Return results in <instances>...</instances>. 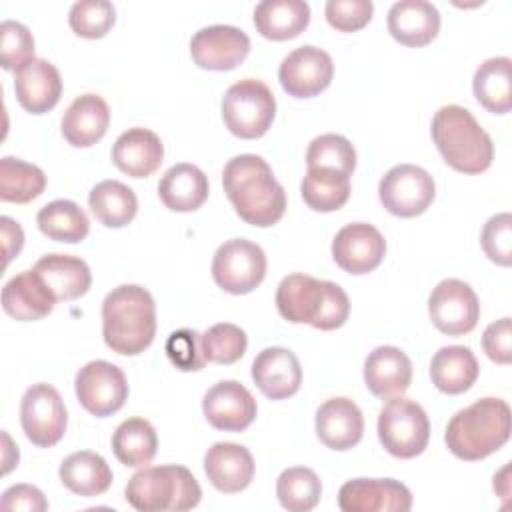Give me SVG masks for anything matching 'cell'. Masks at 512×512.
Here are the masks:
<instances>
[{
  "label": "cell",
  "mask_w": 512,
  "mask_h": 512,
  "mask_svg": "<svg viewBox=\"0 0 512 512\" xmlns=\"http://www.w3.org/2000/svg\"><path fill=\"white\" fill-rule=\"evenodd\" d=\"M44 188L46 176L36 164L12 156L0 160V198L4 202L26 204L38 198Z\"/></svg>",
  "instance_id": "74e56055"
},
{
  "label": "cell",
  "mask_w": 512,
  "mask_h": 512,
  "mask_svg": "<svg viewBox=\"0 0 512 512\" xmlns=\"http://www.w3.org/2000/svg\"><path fill=\"white\" fill-rule=\"evenodd\" d=\"M252 380L270 400H284L298 392L302 384V368L294 352L270 346L254 358Z\"/></svg>",
  "instance_id": "ffe728a7"
},
{
  "label": "cell",
  "mask_w": 512,
  "mask_h": 512,
  "mask_svg": "<svg viewBox=\"0 0 512 512\" xmlns=\"http://www.w3.org/2000/svg\"><path fill=\"white\" fill-rule=\"evenodd\" d=\"M256 400L236 380L216 382L202 398V412L208 424L224 432H242L256 418Z\"/></svg>",
  "instance_id": "ac0fdd59"
},
{
  "label": "cell",
  "mask_w": 512,
  "mask_h": 512,
  "mask_svg": "<svg viewBox=\"0 0 512 512\" xmlns=\"http://www.w3.org/2000/svg\"><path fill=\"white\" fill-rule=\"evenodd\" d=\"M310 6L302 0H264L254 8V26L268 40H290L306 30Z\"/></svg>",
  "instance_id": "4dcf8cb0"
},
{
  "label": "cell",
  "mask_w": 512,
  "mask_h": 512,
  "mask_svg": "<svg viewBox=\"0 0 512 512\" xmlns=\"http://www.w3.org/2000/svg\"><path fill=\"white\" fill-rule=\"evenodd\" d=\"M2 510H28V512H44L48 502L44 494L30 484H14L4 490L0 500Z\"/></svg>",
  "instance_id": "c3c4849f"
},
{
  "label": "cell",
  "mask_w": 512,
  "mask_h": 512,
  "mask_svg": "<svg viewBox=\"0 0 512 512\" xmlns=\"http://www.w3.org/2000/svg\"><path fill=\"white\" fill-rule=\"evenodd\" d=\"M432 140L444 162L464 174H480L494 160V144L470 110L448 104L432 118Z\"/></svg>",
  "instance_id": "5b68a950"
},
{
  "label": "cell",
  "mask_w": 512,
  "mask_h": 512,
  "mask_svg": "<svg viewBox=\"0 0 512 512\" xmlns=\"http://www.w3.org/2000/svg\"><path fill=\"white\" fill-rule=\"evenodd\" d=\"M510 438V406L502 398H480L458 410L444 434L448 450L460 460H482Z\"/></svg>",
  "instance_id": "277c9868"
},
{
  "label": "cell",
  "mask_w": 512,
  "mask_h": 512,
  "mask_svg": "<svg viewBox=\"0 0 512 512\" xmlns=\"http://www.w3.org/2000/svg\"><path fill=\"white\" fill-rule=\"evenodd\" d=\"M62 484L78 496H100L112 484V470L106 460L90 450L72 452L60 464Z\"/></svg>",
  "instance_id": "1f68e13d"
},
{
  "label": "cell",
  "mask_w": 512,
  "mask_h": 512,
  "mask_svg": "<svg viewBox=\"0 0 512 512\" xmlns=\"http://www.w3.org/2000/svg\"><path fill=\"white\" fill-rule=\"evenodd\" d=\"M0 230H2V248H4V264H8L24 246V232L16 220L10 216L0 218Z\"/></svg>",
  "instance_id": "681fc988"
},
{
  "label": "cell",
  "mask_w": 512,
  "mask_h": 512,
  "mask_svg": "<svg viewBox=\"0 0 512 512\" xmlns=\"http://www.w3.org/2000/svg\"><path fill=\"white\" fill-rule=\"evenodd\" d=\"M276 308L292 324L336 330L348 320L350 300L336 282L318 280L308 274H288L278 284Z\"/></svg>",
  "instance_id": "3957f363"
},
{
  "label": "cell",
  "mask_w": 512,
  "mask_h": 512,
  "mask_svg": "<svg viewBox=\"0 0 512 512\" xmlns=\"http://www.w3.org/2000/svg\"><path fill=\"white\" fill-rule=\"evenodd\" d=\"M20 424L26 438L38 448L58 444L66 432L68 414L62 396L50 384H32L20 402Z\"/></svg>",
  "instance_id": "30bf717a"
},
{
  "label": "cell",
  "mask_w": 512,
  "mask_h": 512,
  "mask_svg": "<svg viewBox=\"0 0 512 512\" xmlns=\"http://www.w3.org/2000/svg\"><path fill=\"white\" fill-rule=\"evenodd\" d=\"M166 356L168 360L182 372L202 370L206 364V356L202 350V334L192 328L174 330L166 340Z\"/></svg>",
  "instance_id": "7bdbcfd3"
},
{
  "label": "cell",
  "mask_w": 512,
  "mask_h": 512,
  "mask_svg": "<svg viewBox=\"0 0 512 512\" xmlns=\"http://www.w3.org/2000/svg\"><path fill=\"white\" fill-rule=\"evenodd\" d=\"M484 254L498 266H510L512 262V216L508 212L492 216L480 234Z\"/></svg>",
  "instance_id": "f6af8a7d"
},
{
  "label": "cell",
  "mask_w": 512,
  "mask_h": 512,
  "mask_svg": "<svg viewBox=\"0 0 512 512\" xmlns=\"http://www.w3.org/2000/svg\"><path fill=\"white\" fill-rule=\"evenodd\" d=\"M434 194L436 186L432 176L414 164H398L390 168L378 184L382 206L400 218H414L426 212Z\"/></svg>",
  "instance_id": "8fae6325"
},
{
  "label": "cell",
  "mask_w": 512,
  "mask_h": 512,
  "mask_svg": "<svg viewBox=\"0 0 512 512\" xmlns=\"http://www.w3.org/2000/svg\"><path fill=\"white\" fill-rule=\"evenodd\" d=\"M364 382L378 398L402 396L412 382V362L396 346H378L364 360Z\"/></svg>",
  "instance_id": "603a6c76"
},
{
  "label": "cell",
  "mask_w": 512,
  "mask_h": 512,
  "mask_svg": "<svg viewBox=\"0 0 512 512\" xmlns=\"http://www.w3.org/2000/svg\"><path fill=\"white\" fill-rule=\"evenodd\" d=\"M276 496L282 508L290 512H308L320 502L322 482L314 470L306 466H292L282 470L278 476Z\"/></svg>",
  "instance_id": "f35d334b"
},
{
  "label": "cell",
  "mask_w": 512,
  "mask_h": 512,
  "mask_svg": "<svg viewBox=\"0 0 512 512\" xmlns=\"http://www.w3.org/2000/svg\"><path fill=\"white\" fill-rule=\"evenodd\" d=\"M102 336L106 346L122 356L144 352L156 336V304L138 284L110 290L102 302Z\"/></svg>",
  "instance_id": "7a4b0ae2"
},
{
  "label": "cell",
  "mask_w": 512,
  "mask_h": 512,
  "mask_svg": "<svg viewBox=\"0 0 512 512\" xmlns=\"http://www.w3.org/2000/svg\"><path fill=\"white\" fill-rule=\"evenodd\" d=\"M248 346L246 332L230 322H220L210 326L202 334V350L206 356V362L214 364H234L238 362Z\"/></svg>",
  "instance_id": "60d3db41"
},
{
  "label": "cell",
  "mask_w": 512,
  "mask_h": 512,
  "mask_svg": "<svg viewBox=\"0 0 512 512\" xmlns=\"http://www.w3.org/2000/svg\"><path fill=\"white\" fill-rule=\"evenodd\" d=\"M440 30V12L426 0H400L388 10L390 36L410 48L430 44Z\"/></svg>",
  "instance_id": "cb8c5ba5"
},
{
  "label": "cell",
  "mask_w": 512,
  "mask_h": 512,
  "mask_svg": "<svg viewBox=\"0 0 512 512\" xmlns=\"http://www.w3.org/2000/svg\"><path fill=\"white\" fill-rule=\"evenodd\" d=\"M386 254V240L378 228L352 222L340 228L332 240V258L348 274L360 276L376 270Z\"/></svg>",
  "instance_id": "e0dca14e"
},
{
  "label": "cell",
  "mask_w": 512,
  "mask_h": 512,
  "mask_svg": "<svg viewBox=\"0 0 512 512\" xmlns=\"http://www.w3.org/2000/svg\"><path fill=\"white\" fill-rule=\"evenodd\" d=\"M378 438L388 454L414 458L430 440V422L424 408L408 398H390L378 414Z\"/></svg>",
  "instance_id": "ba28073f"
},
{
  "label": "cell",
  "mask_w": 512,
  "mask_h": 512,
  "mask_svg": "<svg viewBox=\"0 0 512 512\" xmlns=\"http://www.w3.org/2000/svg\"><path fill=\"white\" fill-rule=\"evenodd\" d=\"M324 14L338 32H356L372 20L374 4L370 0H328Z\"/></svg>",
  "instance_id": "bcb514c9"
},
{
  "label": "cell",
  "mask_w": 512,
  "mask_h": 512,
  "mask_svg": "<svg viewBox=\"0 0 512 512\" xmlns=\"http://www.w3.org/2000/svg\"><path fill=\"white\" fill-rule=\"evenodd\" d=\"M308 168H332L344 174H352L356 168V150L348 138L340 134H320L306 150Z\"/></svg>",
  "instance_id": "ab89813d"
},
{
  "label": "cell",
  "mask_w": 512,
  "mask_h": 512,
  "mask_svg": "<svg viewBox=\"0 0 512 512\" xmlns=\"http://www.w3.org/2000/svg\"><path fill=\"white\" fill-rule=\"evenodd\" d=\"M110 124V108L98 94H82L72 100L62 116V136L70 146L88 148L104 138Z\"/></svg>",
  "instance_id": "484cf974"
},
{
  "label": "cell",
  "mask_w": 512,
  "mask_h": 512,
  "mask_svg": "<svg viewBox=\"0 0 512 512\" xmlns=\"http://www.w3.org/2000/svg\"><path fill=\"white\" fill-rule=\"evenodd\" d=\"M316 434L330 450H350L362 440L364 416L350 398H330L316 410Z\"/></svg>",
  "instance_id": "44dd1931"
},
{
  "label": "cell",
  "mask_w": 512,
  "mask_h": 512,
  "mask_svg": "<svg viewBox=\"0 0 512 512\" xmlns=\"http://www.w3.org/2000/svg\"><path fill=\"white\" fill-rule=\"evenodd\" d=\"M158 438L154 426L144 418L124 420L112 434V450L124 466H146L156 456Z\"/></svg>",
  "instance_id": "8d00e7d4"
},
{
  "label": "cell",
  "mask_w": 512,
  "mask_h": 512,
  "mask_svg": "<svg viewBox=\"0 0 512 512\" xmlns=\"http://www.w3.org/2000/svg\"><path fill=\"white\" fill-rule=\"evenodd\" d=\"M266 276L264 250L246 238H232L218 246L212 258V278L228 294H248Z\"/></svg>",
  "instance_id": "9c48e42d"
},
{
  "label": "cell",
  "mask_w": 512,
  "mask_h": 512,
  "mask_svg": "<svg viewBox=\"0 0 512 512\" xmlns=\"http://www.w3.org/2000/svg\"><path fill=\"white\" fill-rule=\"evenodd\" d=\"M76 398L82 408L98 418L118 412L128 400V382L124 372L106 360L84 364L74 380Z\"/></svg>",
  "instance_id": "7c38bea8"
},
{
  "label": "cell",
  "mask_w": 512,
  "mask_h": 512,
  "mask_svg": "<svg viewBox=\"0 0 512 512\" xmlns=\"http://www.w3.org/2000/svg\"><path fill=\"white\" fill-rule=\"evenodd\" d=\"M204 472L216 490L236 494L252 482L254 458L242 444L216 442L204 454Z\"/></svg>",
  "instance_id": "7402d4cb"
},
{
  "label": "cell",
  "mask_w": 512,
  "mask_h": 512,
  "mask_svg": "<svg viewBox=\"0 0 512 512\" xmlns=\"http://www.w3.org/2000/svg\"><path fill=\"white\" fill-rule=\"evenodd\" d=\"M276 100L272 90L256 78L234 82L222 98V118L226 128L244 140L260 138L272 126Z\"/></svg>",
  "instance_id": "52a82bcc"
},
{
  "label": "cell",
  "mask_w": 512,
  "mask_h": 512,
  "mask_svg": "<svg viewBox=\"0 0 512 512\" xmlns=\"http://www.w3.org/2000/svg\"><path fill=\"white\" fill-rule=\"evenodd\" d=\"M36 224L44 236L56 242L76 244L90 232L86 212L72 200H52L38 210Z\"/></svg>",
  "instance_id": "e575fe53"
},
{
  "label": "cell",
  "mask_w": 512,
  "mask_h": 512,
  "mask_svg": "<svg viewBox=\"0 0 512 512\" xmlns=\"http://www.w3.org/2000/svg\"><path fill=\"white\" fill-rule=\"evenodd\" d=\"M482 348L496 364H510L512 360V324L510 318H500L486 326L482 334Z\"/></svg>",
  "instance_id": "7dc6e473"
},
{
  "label": "cell",
  "mask_w": 512,
  "mask_h": 512,
  "mask_svg": "<svg viewBox=\"0 0 512 512\" xmlns=\"http://www.w3.org/2000/svg\"><path fill=\"white\" fill-rule=\"evenodd\" d=\"M0 58L4 70H16L34 58V38L30 30L16 22L4 20L0 26Z\"/></svg>",
  "instance_id": "ee69618b"
},
{
  "label": "cell",
  "mask_w": 512,
  "mask_h": 512,
  "mask_svg": "<svg viewBox=\"0 0 512 512\" xmlns=\"http://www.w3.org/2000/svg\"><path fill=\"white\" fill-rule=\"evenodd\" d=\"M56 298L46 288L36 270H24L12 276L2 288L4 312L20 322H34L54 310Z\"/></svg>",
  "instance_id": "4316f807"
},
{
  "label": "cell",
  "mask_w": 512,
  "mask_h": 512,
  "mask_svg": "<svg viewBox=\"0 0 512 512\" xmlns=\"http://www.w3.org/2000/svg\"><path fill=\"white\" fill-rule=\"evenodd\" d=\"M334 76V64L326 50L300 46L292 50L278 68L280 86L288 96L312 98L326 90Z\"/></svg>",
  "instance_id": "5bb4252c"
},
{
  "label": "cell",
  "mask_w": 512,
  "mask_h": 512,
  "mask_svg": "<svg viewBox=\"0 0 512 512\" xmlns=\"http://www.w3.org/2000/svg\"><path fill=\"white\" fill-rule=\"evenodd\" d=\"M158 196L172 212H194L208 198V178L194 164H174L160 178Z\"/></svg>",
  "instance_id": "f1b7e54d"
},
{
  "label": "cell",
  "mask_w": 512,
  "mask_h": 512,
  "mask_svg": "<svg viewBox=\"0 0 512 512\" xmlns=\"http://www.w3.org/2000/svg\"><path fill=\"white\" fill-rule=\"evenodd\" d=\"M250 52V38L244 30L228 24L200 28L190 40V56L204 70H232Z\"/></svg>",
  "instance_id": "9a60e30c"
},
{
  "label": "cell",
  "mask_w": 512,
  "mask_h": 512,
  "mask_svg": "<svg viewBox=\"0 0 512 512\" xmlns=\"http://www.w3.org/2000/svg\"><path fill=\"white\" fill-rule=\"evenodd\" d=\"M476 100L492 114H508L512 108V60L496 56L484 60L472 80Z\"/></svg>",
  "instance_id": "d6a6232c"
},
{
  "label": "cell",
  "mask_w": 512,
  "mask_h": 512,
  "mask_svg": "<svg viewBox=\"0 0 512 512\" xmlns=\"http://www.w3.org/2000/svg\"><path fill=\"white\" fill-rule=\"evenodd\" d=\"M88 206L100 224L122 228L134 220L138 198L130 186L118 180H102L90 190Z\"/></svg>",
  "instance_id": "836d02e7"
},
{
  "label": "cell",
  "mask_w": 512,
  "mask_h": 512,
  "mask_svg": "<svg viewBox=\"0 0 512 512\" xmlns=\"http://www.w3.org/2000/svg\"><path fill=\"white\" fill-rule=\"evenodd\" d=\"M300 192L308 208L316 212H334L350 198V176L332 168H308Z\"/></svg>",
  "instance_id": "d590c367"
},
{
  "label": "cell",
  "mask_w": 512,
  "mask_h": 512,
  "mask_svg": "<svg viewBox=\"0 0 512 512\" xmlns=\"http://www.w3.org/2000/svg\"><path fill=\"white\" fill-rule=\"evenodd\" d=\"M432 324L448 336H462L476 328L480 302L470 284L458 278H446L436 284L428 298Z\"/></svg>",
  "instance_id": "4fadbf2b"
},
{
  "label": "cell",
  "mask_w": 512,
  "mask_h": 512,
  "mask_svg": "<svg viewBox=\"0 0 512 512\" xmlns=\"http://www.w3.org/2000/svg\"><path fill=\"white\" fill-rule=\"evenodd\" d=\"M222 186L246 224L266 228L286 212V192L262 156L240 154L228 160L222 172Z\"/></svg>",
  "instance_id": "6da1fadb"
},
{
  "label": "cell",
  "mask_w": 512,
  "mask_h": 512,
  "mask_svg": "<svg viewBox=\"0 0 512 512\" xmlns=\"http://www.w3.org/2000/svg\"><path fill=\"white\" fill-rule=\"evenodd\" d=\"M126 502L140 512L190 510L198 506L202 490L192 472L180 464L138 470L124 488Z\"/></svg>",
  "instance_id": "8992f818"
},
{
  "label": "cell",
  "mask_w": 512,
  "mask_h": 512,
  "mask_svg": "<svg viewBox=\"0 0 512 512\" xmlns=\"http://www.w3.org/2000/svg\"><path fill=\"white\" fill-rule=\"evenodd\" d=\"M164 160V144L160 136L148 128H128L112 146V162L132 178L154 174Z\"/></svg>",
  "instance_id": "d4e9b609"
},
{
  "label": "cell",
  "mask_w": 512,
  "mask_h": 512,
  "mask_svg": "<svg viewBox=\"0 0 512 512\" xmlns=\"http://www.w3.org/2000/svg\"><path fill=\"white\" fill-rule=\"evenodd\" d=\"M36 274L58 300H76L84 296L92 284L88 264L70 254H46L34 264Z\"/></svg>",
  "instance_id": "83f0119b"
},
{
  "label": "cell",
  "mask_w": 512,
  "mask_h": 512,
  "mask_svg": "<svg viewBox=\"0 0 512 512\" xmlns=\"http://www.w3.org/2000/svg\"><path fill=\"white\" fill-rule=\"evenodd\" d=\"M478 360L466 346H442L430 362L432 384L444 394H462L478 378Z\"/></svg>",
  "instance_id": "f546056e"
},
{
  "label": "cell",
  "mask_w": 512,
  "mask_h": 512,
  "mask_svg": "<svg viewBox=\"0 0 512 512\" xmlns=\"http://www.w3.org/2000/svg\"><path fill=\"white\" fill-rule=\"evenodd\" d=\"M14 92L18 104L30 114L52 110L62 96V78L54 64L32 58L14 70Z\"/></svg>",
  "instance_id": "d6986e66"
},
{
  "label": "cell",
  "mask_w": 512,
  "mask_h": 512,
  "mask_svg": "<svg viewBox=\"0 0 512 512\" xmlns=\"http://www.w3.org/2000/svg\"><path fill=\"white\" fill-rule=\"evenodd\" d=\"M116 8L108 0H82L72 4L68 24L74 34L82 38H102L114 26Z\"/></svg>",
  "instance_id": "b9f144b4"
},
{
  "label": "cell",
  "mask_w": 512,
  "mask_h": 512,
  "mask_svg": "<svg viewBox=\"0 0 512 512\" xmlns=\"http://www.w3.org/2000/svg\"><path fill=\"white\" fill-rule=\"evenodd\" d=\"M338 506L342 512H408L412 494L392 478H354L340 486Z\"/></svg>",
  "instance_id": "2e32d148"
}]
</instances>
